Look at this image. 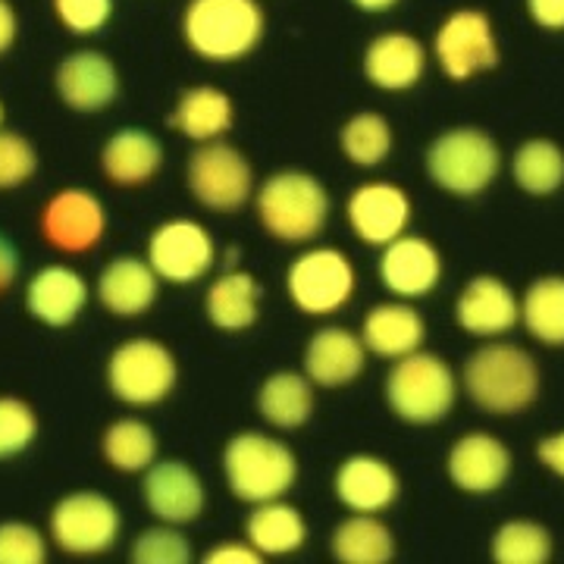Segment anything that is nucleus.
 Instances as JSON below:
<instances>
[{
  "instance_id": "nucleus-13",
  "label": "nucleus",
  "mask_w": 564,
  "mask_h": 564,
  "mask_svg": "<svg viewBox=\"0 0 564 564\" xmlns=\"http://www.w3.org/2000/svg\"><path fill=\"white\" fill-rule=\"evenodd\" d=\"M148 263L154 267V273L163 282L173 285H192L204 280L214 263H217V242L207 232V226L188 217L161 223L151 236H148Z\"/></svg>"
},
{
  "instance_id": "nucleus-21",
  "label": "nucleus",
  "mask_w": 564,
  "mask_h": 564,
  "mask_svg": "<svg viewBox=\"0 0 564 564\" xmlns=\"http://www.w3.org/2000/svg\"><path fill=\"white\" fill-rule=\"evenodd\" d=\"M91 299L88 280L82 276L76 267L69 263H51L41 267L39 273H32V280L25 282V311L32 321L44 323L51 329L73 326L85 314Z\"/></svg>"
},
{
  "instance_id": "nucleus-12",
  "label": "nucleus",
  "mask_w": 564,
  "mask_h": 564,
  "mask_svg": "<svg viewBox=\"0 0 564 564\" xmlns=\"http://www.w3.org/2000/svg\"><path fill=\"white\" fill-rule=\"evenodd\" d=\"M41 239L61 254H88L101 245L107 232V210L104 202L79 185L54 192L39 214Z\"/></svg>"
},
{
  "instance_id": "nucleus-15",
  "label": "nucleus",
  "mask_w": 564,
  "mask_h": 564,
  "mask_svg": "<svg viewBox=\"0 0 564 564\" xmlns=\"http://www.w3.org/2000/svg\"><path fill=\"white\" fill-rule=\"evenodd\" d=\"M141 499L154 521L185 527L195 524L204 514L207 489L192 464L180 458H158L144 470Z\"/></svg>"
},
{
  "instance_id": "nucleus-34",
  "label": "nucleus",
  "mask_w": 564,
  "mask_h": 564,
  "mask_svg": "<svg viewBox=\"0 0 564 564\" xmlns=\"http://www.w3.org/2000/svg\"><path fill=\"white\" fill-rule=\"evenodd\" d=\"M101 455L120 474H144L158 462V433L139 417H120L101 433Z\"/></svg>"
},
{
  "instance_id": "nucleus-44",
  "label": "nucleus",
  "mask_w": 564,
  "mask_h": 564,
  "mask_svg": "<svg viewBox=\"0 0 564 564\" xmlns=\"http://www.w3.org/2000/svg\"><path fill=\"white\" fill-rule=\"evenodd\" d=\"M536 462L543 464L549 474L564 480V430H555L536 443Z\"/></svg>"
},
{
  "instance_id": "nucleus-37",
  "label": "nucleus",
  "mask_w": 564,
  "mask_h": 564,
  "mask_svg": "<svg viewBox=\"0 0 564 564\" xmlns=\"http://www.w3.org/2000/svg\"><path fill=\"white\" fill-rule=\"evenodd\" d=\"M129 558L135 564H188L195 558V549L182 533V527L158 521L132 540Z\"/></svg>"
},
{
  "instance_id": "nucleus-5",
  "label": "nucleus",
  "mask_w": 564,
  "mask_h": 564,
  "mask_svg": "<svg viewBox=\"0 0 564 564\" xmlns=\"http://www.w3.org/2000/svg\"><path fill=\"white\" fill-rule=\"evenodd\" d=\"M223 477L239 502H273L285 499L299 480V458L276 436L242 430L223 445Z\"/></svg>"
},
{
  "instance_id": "nucleus-41",
  "label": "nucleus",
  "mask_w": 564,
  "mask_h": 564,
  "mask_svg": "<svg viewBox=\"0 0 564 564\" xmlns=\"http://www.w3.org/2000/svg\"><path fill=\"white\" fill-rule=\"evenodd\" d=\"M113 0H51L54 20L73 35H98L113 20Z\"/></svg>"
},
{
  "instance_id": "nucleus-11",
  "label": "nucleus",
  "mask_w": 564,
  "mask_h": 564,
  "mask_svg": "<svg viewBox=\"0 0 564 564\" xmlns=\"http://www.w3.org/2000/svg\"><path fill=\"white\" fill-rule=\"evenodd\" d=\"M185 182L192 198L214 214H232L258 192L248 158L223 139L204 141L192 151L185 166Z\"/></svg>"
},
{
  "instance_id": "nucleus-23",
  "label": "nucleus",
  "mask_w": 564,
  "mask_h": 564,
  "mask_svg": "<svg viewBox=\"0 0 564 564\" xmlns=\"http://www.w3.org/2000/svg\"><path fill=\"white\" fill-rule=\"evenodd\" d=\"M161 276L148 258L139 254H120L113 261L104 263V270L95 280V295L107 314L120 321H135L144 317L161 295Z\"/></svg>"
},
{
  "instance_id": "nucleus-4",
  "label": "nucleus",
  "mask_w": 564,
  "mask_h": 564,
  "mask_svg": "<svg viewBox=\"0 0 564 564\" xmlns=\"http://www.w3.org/2000/svg\"><path fill=\"white\" fill-rule=\"evenodd\" d=\"M458 373L443 355L433 351H411L392 361L383 383V399L389 411L411 426H433L443 423L458 402Z\"/></svg>"
},
{
  "instance_id": "nucleus-48",
  "label": "nucleus",
  "mask_w": 564,
  "mask_h": 564,
  "mask_svg": "<svg viewBox=\"0 0 564 564\" xmlns=\"http://www.w3.org/2000/svg\"><path fill=\"white\" fill-rule=\"evenodd\" d=\"M0 129H3V101H0Z\"/></svg>"
},
{
  "instance_id": "nucleus-39",
  "label": "nucleus",
  "mask_w": 564,
  "mask_h": 564,
  "mask_svg": "<svg viewBox=\"0 0 564 564\" xmlns=\"http://www.w3.org/2000/svg\"><path fill=\"white\" fill-rule=\"evenodd\" d=\"M39 173V151L22 132L0 129V192H17Z\"/></svg>"
},
{
  "instance_id": "nucleus-42",
  "label": "nucleus",
  "mask_w": 564,
  "mask_h": 564,
  "mask_svg": "<svg viewBox=\"0 0 564 564\" xmlns=\"http://www.w3.org/2000/svg\"><path fill=\"white\" fill-rule=\"evenodd\" d=\"M263 555L248 540H226L204 552V564H258Z\"/></svg>"
},
{
  "instance_id": "nucleus-24",
  "label": "nucleus",
  "mask_w": 564,
  "mask_h": 564,
  "mask_svg": "<svg viewBox=\"0 0 564 564\" xmlns=\"http://www.w3.org/2000/svg\"><path fill=\"white\" fill-rule=\"evenodd\" d=\"M367 355L370 351L364 348L361 333L329 323L317 333H311V339L304 345L302 370L307 373V380L321 389H343L361 377Z\"/></svg>"
},
{
  "instance_id": "nucleus-7",
  "label": "nucleus",
  "mask_w": 564,
  "mask_h": 564,
  "mask_svg": "<svg viewBox=\"0 0 564 564\" xmlns=\"http://www.w3.org/2000/svg\"><path fill=\"white\" fill-rule=\"evenodd\" d=\"M104 380L113 399L129 408H154L173 395L180 383L176 355L151 336L120 343L104 367Z\"/></svg>"
},
{
  "instance_id": "nucleus-46",
  "label": "nucleus",
  "mask_w": 564,
  "mask_h": 564,
  "mask_svg": "<svg viewBox=\"0 0 564 564\" xmlns=\"http://www.w3.org/2000/svg\"><path fill=\"white\" fill-rule=\"evenodd\" d=\"M17 39H20V13L10 0H0V57L13 51Z\"/></svg>"
},
{
  "instance_id": "nucleus-19",
  "label": "nucleus",
  "mask_w": 564,
  "mask_h": 564,
  "mask_svg": "<svg viewBox=\"0 0 564 564\" xmlns=\"http://www.w3.org/2000/svg\"><path fill=\"white\" fill-rule=\"evenodd\" d=\"M452 314H455L458 329H464L467 336L499 339L521 323V299L505 280L480 273L470 282H464Z\"/></svg>"
},
{
  "instance_id": "nucleus-43",
  "label": "nucleus",
  "mask_w": 564,
  "mask_h": 564,
  "mask_svg": "<svg viewBox=\"0 0 564 564\" xmlns=\"http://www.w3.org/2000/svg\"><path fill=\"white\" fill-rule=\"evenodd\" d=\"M530 22L545 32H564V0H524Z\"/></svg>"
},
{
  "instance_id": "nucleus-35",
  "label": "nucleus",
  "mask_w": 564,
  "mask_h": 564,
  "mask_svg": "<svg viewBox=\"0 0 564 564\" xmlns=\"http://www.w3.org/2000/svg\"><path fill=\"white\" fill-rule=\"evenodd\" d=\"M339 148L351 166L377 170L395 148V132L377 110H358L351 113L339 129Z\"/></svg>"
},
{
  "instance_id": "nucleus-28",
  "label": "nucleus",
  "mask_w": 564,
  "mask_h": 564,
  "mask_svg": "<svg viewBox=\"0 0 564 564\" xmlns=\"http://www.w3.org/2000/svg\"><path fill=\"white\" fill-rule=\"evenodd\" d=\"M236 122V104L217 85H192L180 95L170 126L195 144L223 139Z\"/></svg>"
},
{
  "instance_id": "nucleus-32",
  "label": "nucleus",
  "mask_w": 564,
  "mask_h": 564,
  "mask_svg": "<svg viewBox=\"0 0 564 564\" xmlns=\"http://www.w3.org/2000/svg\"><path fill=\"white\" fill-rule=\"evenodd\" d=\"M511 180L530 198H552L564 185V148L552 139H527L511 158Z\"/></svg>"
},
{
  "instance_id": "nucleus-31",
  "label": "nucleus",
  "mask_w": 564,
  "mask_h": 564,
  "mask_svg": "<svg viewBox=\"0 0 564 564\" xmlns=\"http://www.w3.org/2000/svg\"><path fill=\"white\" fill-rule=\"evenodd\" d=\"M329 555L343 564H386L395 558V533L377 514L351 511L329 533Z\"/></svg>"
},
{
  "instance_id": "nucleus-22",
  "label": "nucleus",
  "mask_w": 564,
  "mask_h": 564,
  "mask_svg": "<svg viewBox=\"0 0 564 564\" xmlns=\"http://www.w3.org/2000/svg\"><path fill=\"white\" fill-rule=\"evenodd\" d=\"M333 492L336 499L358 514H383L386 508L399 502L402 496V477L392 464L370 455V452H358L348 455L333 477Z\"/></svg>"
},
{
  "instance_id": "nucleus-8",
  "label": "nucleus",
  "mask_w": 564,
  "mask_h": 564,
  "mask_svg": "<svg viewBox=\"0 0 564 564\" xmlns=\"http://www.w3.org/2000/svg\"><path fill=\"white\" fill-rule=\"evenodd\" d=\"M358 270L351 258L333 245L304 248L285 270V292L307 317H333L355 299Z\"/></svg>"
},
{
  "instance_id": "nucleus-40",
  "label": "nucleus",
  "mask_w": 564,
  "mask_h": 564,
  "mask_svg": "<svg viewBox=\"0 0 564 564\" xmlns=\"http://www.w3.org/2000/svg\"><path fill=\"white\" fill-rule=\"evenodd\" d=\"M47 543L51 536H44L35 524L3 521L0 524V564H44Z\"/></svg>"
},
{
  "instance_id": "nucleus-47",
  "label": "nucleus",
  "mask_w": 564,
  "mask_h": 564,
  "mask_svg": "<svg viewBox=\"0 0 564 564\" xmlns=\"http://www.w3.org/2000/svg\"><path fill=\"white\" fill-rule=\"evenodd\" d=\"M351 7H358L361 13H370V17H380V13H389L392 7H399L402 0H348Z\"/></svg>"
},
{
  "instance_id": "nucleus-30",
  "label": "nucleus",
  "mask_w": 564,
  "mask_h": 564,
  "mask_svg": "<svg viewBox=\"0 0 564 564\" xmlns=\"http://www.w3.org/2000/svg\"><path fill=\"white\" fill-rule=\"evenodd\" d=\"M314 383L299 370H276L258 389V414L276 430H302L314 417Z\"/></svg>"
},
{
  "instance_id": "nucleus-20",
  "label": "nucleus",
  "mask_w": 564,
  "mask_h": 564,
  "mask_svg": "<svg viewBox=\"0 0 564 564\" xmlns=\"http://www.w3.org/2000/svg\"><path fill=\"white\" fill-rule=\"evenodd\" d=\"M361 66L373 88H380L386 95H404L421 85L423 73L430 66V51L423 47L417 35L389 29L367 44Z\"/></svg>"
},
{
  "instance_id": "nucleus-3",
  "label": "nucleus",
  "mask_w": 564,
  "mask_h": 564,
  "mask_svg": "<svg viewBox=\"0 0 564 564\" xmlns=\"http://www.w3.org/2000/svg\"><path fill=\"white\" fill-rule=\"evenodd\" d=\"M254 210L263 232L282 245H311L329 223V192L304 170H280L258 185Z\"/></svg>"
},
{
  "instance_id": "nucleus-38",
  "label": "nucleus",
  "mask_w": 564,
  "mask_h": 564,
  "mask_svg": "<svg viewBox=\"0 0 564 564\" xmlns=\"http://www.w3.org/2000/svg\"><path fill=\"white\" fill-rule=\"evenodd\" d=\"M39 414L20 395H0V462L29 452L39 440Z\"/></svg>"
},
{
  "instance_id": "nucleus-33",
  "label": "nucleus",
  "mask_w": 564,
  "mask_h": 564,
  "mask_svg": "<svg viewBox=\"0 0 564 564\" xmlns=\"http://www.w3.org/2000/svg\"><path fill=\"white\" fill-rule=\"evenodd\" d=\"M521 323L540 345L564 348V276H540L521 295Z\"/></svg>"
},
{
  "instance_id": "nucleus-36",
  "label": "nucleus",
  "mask_w": 564,
  "mask_h": 564,
  "mask_svg": "<svg viewBox=\"0 0 564 564\" xmlns=\"http://www.w3.org/2000/svg\"><path fill=\"white\" fill-rule=\"evenodd\" d=\"M489 555L499 564H545L552 558V533L540 521H505L492 533Z\"/></svg>"
},
{
  "instance_id": "nucleus-10",
  "label": "nucleus",
  "mask_w": 564,
  "mask_h": 564,
  "mask_svg": "<svg viewBox=\"0 0 564 564\" xmlns=\"http://www.w3.org/2000/svg\"><path fill=\"white\" fill-rule=\"evenodd\" d=\"M433 57L445 79L470 82L492 73L502 61L496 25L480 7H458L433 32Z\"/></svg>"
},
{
  "instance_id": "nucleus-27",
  "label": "nucleus",
  "mask_w": 564,
  "mask_h": 564,
  "mask_svg": "<svg viewBox=\"0 0 564 564\" xmlns=\"http://www.w3.org/2000/svg\"><path fill=\"white\" fill-rule=\"evenodd\" d=\"M204 314L223 333L251 329L261 317V285L248 270L226 267L204 292Z\"/></svg>"
},
{
  "instance_id": "nucleus-1",
  "label": "nucleus",
  "mask_w": 564,
  "mask_h": 564,
  "mask_svg": "<svg viewBox=\"0 0 564 564\" xmlns=\"http://www.w3.org/2000/svg\"><path fill=\"white\" fill-rule=\"evenodd\" d=\"M467 399L486 414L511 417L540 399L543 373L536 358L511 343H486L474 348L462 373Z\"/></svg>"
},
{
  "instance_id": "nucleus-16",
  "label": "nucleus",
  "mask_w": 564,
  "mask_h": 564,
  "mask_svg": "<svg viewBox=\"0 0 564 564\" xmlns=\"http://www.w3.org/2000/svg\"><path fill=\"white\" fill-rule=\"evenodd\" d=\"M377 276L392 299L421 302L443 282V254L430 239L404 232L380 248Z\"/></svg>"
},
{
  "instance_id": "nucleus-14",
  "label": "nucleus",
  "mask_w": 564,
  "mask_h": 564,
  "mask_svg": "<svg viewBox=\"0 0 564 564\" xmlns=\"http://www.w3.org/2000/svg\"><path fill=\"white\" fill-rule=\"evenodd\" d=\"M414 204L399 182L370 180L355 185V192L345 202V220L355 239L370 248H383L399 239L411 226Z\"/></svg>"
},
{
  "instance_id": "nucleus-26",
  "label": "nucleus",
  "mask_w": 564,
  "mask_h": 564,
  "mask_svg": "<svg viewBox=\"0 0 564 564\" xmlns=\"http://www.w3.org/2000/svg\"><path fill=\"white\" fill-rule=\"evenodd\" d=\"M163 144L154 132L139 126H122L101 148V173L110 185L141 188L161 173Z\"/></svg>"
},
{
  "instance_id": "nucleus-9",
  "label": "nucleus",
  "mask_w": 564,
  "mask_h": 564,
  "mask_svg": "<svg viewBox=\"0 0 564 564\" xmlns=\"http://www.w3.org/2000/svg\"><path fill=\"white\" fill-rule=\"evenodd\" d=\"M122 533L120 505L98 489H76L54 502L47 518V536L66 555H104Z\"/></svg>"
},
{
  "instance_id": "nucleus-6",
  "label": "nucleus",
  "mask_w": 564,
  "mask_h": 564,
  "mask_svg": "<svg viewBox=\"0 0 564 564\" xmlns=\"http://www.w3.org/2000/svg\"><path fill=\"white\" fill-rule=\"evenodd\" d=\"M426 176L452 198H480L502 173V151L480 126H452L426 144Z\"/></svg>"
},
{
  "instance_id": "nucleus-2",
  "label": "nucleus",
  "mask_w": 564,
  "mask_h": 564,
  "mask_svg": "<svg viewBox=\"0 0 564 564\" xmlns=\"http://www.w3.org/2000/svg\"><path fill=\"white\" fill-rule=\"evenodd\" d=\"M180 32L207 63H239L261 47L267 13L261 0H185Z\"/></svg>"
},
{
  "instance_id": "nucleus-17",
  "label": "nucleus",
  "mask_w": 564,
  "mask_h": 564,
  "mask_svg": "<svg viewBox=\"0 0 564 564\" xmlns=\"http://www.w3.org/2000/svg\"><path fill=\"white\" fill-rule=\"evenodd\" d=\"M511 467H514L511 448L486 430H470V433L458 436L445 455L448 480L467 496L499 492L511 477Z\"/></svg>"
},
{
  "instance_id": "nucleus-29",
  "label": "nucleus",
  "mask_w": 564,
  "mask_h": 564,
  "mask_svg": "<svg viewBox=\"0 0 564 564\" xmlns=\"http://www.w3.org/2000/svg\"><path fill=\"white\" fill-rule=\"evenodd\" d=\"M245 540L261 552L263 558L295 555L307 543V521L304 514L285 499L251 505L245 521Z\"/></svg>"
},
{
  "instance_id": "nucleus-25",
  "label": "nucleus",
  "mask_w": 564,
  "mask_h": 564,
  "mask_svg": "<svg viewBox=\"0 0 564 564\" xmlns=\"http://www.w3.org/2000/svg\"><path fill=\"white\" fill-rule=\"evenodd\" d=\"M364 348L383 361H399L404 355L417 351L426 343V321L414 302L392 299L373 304L361 323Z\"/></svg>"
},
{
  "instance_id": "nucleus-18",
  "label": "nucleus",
  "mask_w": 564,
  "mask_h": 564,
  "mask_svg": "<svg viewBox=\"0 0 564 564\" xmlns=\"http://www.w3.org/2000/svg\"><path fill=\"white\" fill-rule=\"evenodd\" d=\"M54 88L69 110L101 113L120 98V69L104 51L82 47L66 54L54 69Z\"/></svg>"
},
{
  "instance_id": "nucleus-45",
  "label": "nucleus",
  "mask_w": 564,
  "mask_h": 564,
  "mask_svg": "<svg viewBox=\"0 0 564 564\" xmlns=\"http://www.w3.org/2000/svg\"><path fill=\"white\" fill-rule=\"evenodd\" d=\"M20 248L0 232V295H7L13 289V282L20 276Z\"/></svg>"
}]
</instances>
